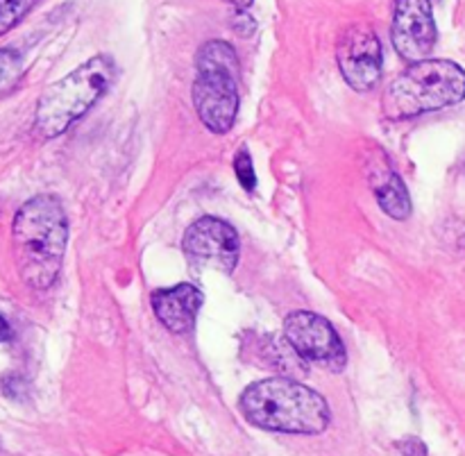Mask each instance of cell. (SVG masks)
Masks as SVG:
<instances>
[{"mask_svg": "<svg viewBox=\"0 0 465 456\" xmlns=\"http://www.w3.org/2000/svg\"><path fill=\"white\" fill-rule=\"evenodd\" d=\"M182 248L193 266L230 275L239 263L241 241L230 223L204 216L186 227Z\"/></svg>", "mask_w": 465, "mask_h": 456, "instance_id": "7", "label": "cell"}, {"mask_svg": "<svg viewBox=\"0 0 465 456\" xmlns=\"http://www.w3.org/2000/svg\"><path fill=\"white\" fill-rule=\"evenodd\" d=\"M336 59L345 82L354 91H371L381 77V41L371 25H352L341 35Z\"/></svg>", "mask_w": 465, "mask_h": 456, "instance_id": "8", "label": "cell"}, {"mask_svg": "<svg viewBox=\"0 0 465 456\" xmlns=\"http://www.w3.org/2000/svg\"><path fill=\"white\" fill-rule=\"evenodd\" d=\"M0 341H12V327L3 316H0Z\"/></svg>", "mask_w": 465, "mask_h": 456, "instance_id": "16", "label": "cell"}, {"mask_svg": "<svg viewBox=\"0 0 465 456\" xmlns=\"http://www.w3.org/2000/svg\"><path fill=\"white\" fill-rule=\"evenodd\" d=\"M284 336L291 350L302 362L316 363L331 372H341L348 363V352L339 332L318 313L302 312V309L289 313L284 321Z\"/></svg>", "mask_w": 465, "mask_h": 456, "instance_id": "6", "label": "cell"}, {"mask_svg": "<svg viewBox=\"0 0 465 456\" xmlns=\"http://www.w3.org/2000/svg\"><path fill=\"white\" fill-rule=\"evenodd\" d=\"M116 64L109 55H95L80 64L59 82L41 94L35 112V130L44 139L64 134L73 123L80 121L112 86Z\"/></svg>", "mask_w": 465, "mask_h": 456, "instance_id": "3", "label": "cell"}, {"mask_svg": "<svg viewBox=\"0 0 465 456\" xmlns=\"http://www.w3.org/2000/svg\"><path fill=\"white\" fill-rule=\"evenodd\" d=\"M66 243L68 218L57 195L41 193L21 204L12 223V245L27 289L48 291L57 282Z\"/></svg>", "mask_w": 465, "mask_h": 456, "instance_id": "1", "label": "cell"}, {"mask_svg": "<svg viewBox=\"0 0 465 456\" xmlns=\"http://www.w3.org/2000/svg\"><path fill=\"white\" fill-rule=\"evenodd\" d=\"M18 71H21V57H18V53H14L9 48H0V86L14 80L18 75Z\"/></svg>", "mask_w": 465, "mask_h": 456, "instance_id": "14", "label": "cell"}, {"mask_svg": "<svg viewBox=\"0 0 465 456\" xmlns=\"http://www.w3.org/2000/svg\"><path fill=\"white\" fill-rule=\"evenodd\" d=\"M193 107L213 134H227L239 112V57L227 41H207L195 55Z\"/></svg>", "mask_w": 465, "mask_h": 456, "instance_id": "5", "label": "cell"}, {"mask_svg": "<svg viewBox=\"0 0 465 456\" xmlns=\"http://www.w3.org/2000/svg\"><path fill=\"white\" fill-rule=\"evenodd\" d=\"M402 456H427V448L420 439H407L398 445Z\"/></svg>", "mask_w": 465, "mask_h": 456, "instance_id": "15", "label": "cell"}, {"mask_svg": "<svg viewBox=\"0 0 465 456\" xmlns=\"http://www.w3.org/2000/svg\"><path fill=\"white\" fill-rule=\"evenodd\" d=\"M153 312L157 321L173 334H186L193 330L195 318H198L200 307H203V291L193 284H177L171 289L154 291Z\"/></svg>", "mask_w": 465, "mask_h": 456, "instance_id": "10", "label": "cell"}, {"mask_svg": "<svg viewBox=\"0 0 465 456\" xmlns=\"http://www.w3.org/2000/svg\"><path fill=\"white\" fill-rule=\"evenodd\" d=\"M375 198L386 216H391L393 221H407L411 216V198H409L407 186L398 173H386L384 180H380V184L375 186Z\"/></svg>", "mask_w": 465, "mask_h": 456, "instance_id": "11", "label": "cell"}, {"mask_svg": "<svg viewBox=\"0 0 465 456\" xmlns=\"http://www.w3.org/2000/svg\"><path fill=\"white\" fill-rule=\"evenodd\" d=\"M239 409L250 425L282 434H322L331 421L321 393L286 377L250 384L241 393Z\"/></svg>", "mask_w": 465, "mask_h": 456, "instance_id": "2", "label": "cell"}, {"mask_svg": "<svg viewBox=\"0 0 465 456\" xmlns=\"http://www.w3.org/2000/svg\"><path fill=\"white\" fill-rule=\"evenodd\" d=\"M465 98V71L448 59H422L400 73L381 98L386 118L404 121Z\"/></svg>", "mask_w": 465, "mask_h": 456, "instance_id": "4", "label": "cell"}, {"mask_svg": "<svg viewBox=\"0 0 465 456\" xmlns=\"http://www.w3.org/2000/svg\"><path fill=\"white\" fill-rule=\"evenodd\" d=\"M39 0H0V36L18 25Z\"/></svg>", "mask_w": 465, "mask_h": 456, "instance_id": "12", "label": "cell"}, {"mask_svg": "<svg viewBox=\"0 0 465 456\" xmlns=\"http://www.w3.org/2000/svg\"><path fill=\"white\" fill-rule=\"evenodd\" d=\"M436 23L431 0H395L391 39L398 55L407 62H422L436 45Z\"/></svg>", "mask_w": 465, "mask_h": 456, "instance_id": "9", "label": "cell"}, {"mask_svg": "<svg viewBox=\"0 0 465 456\" xmlns=\"http://www.w3.org/2000/svg\"><path fill=\"white\" fill-rule=\"evenodd\" d=\"M234 173H236V180H239V184L243 186L245 191H252L254 186H257L252 157H250V153L245 148H241L239 154L234 157Z\"/></svg>", "mask_w": 465, "mask_h": 456, "instance_id": "13", "label": "cell"}, {"mask_svg": "<svg viewBox=\"0 0 465 456\" xmlns=\"http://www.w3.org/2000/svg\"><path fill=\"white\" fill-rule=\"evenodd\" d=\"M223 3L232 5V7H234L236 12H245V9H248L250 5L254 3V0H223Z\"/></svg>", "mask_w": 465, "mask_h": 456, "instance_id": "17", "label": "cell"}]
</instances>
